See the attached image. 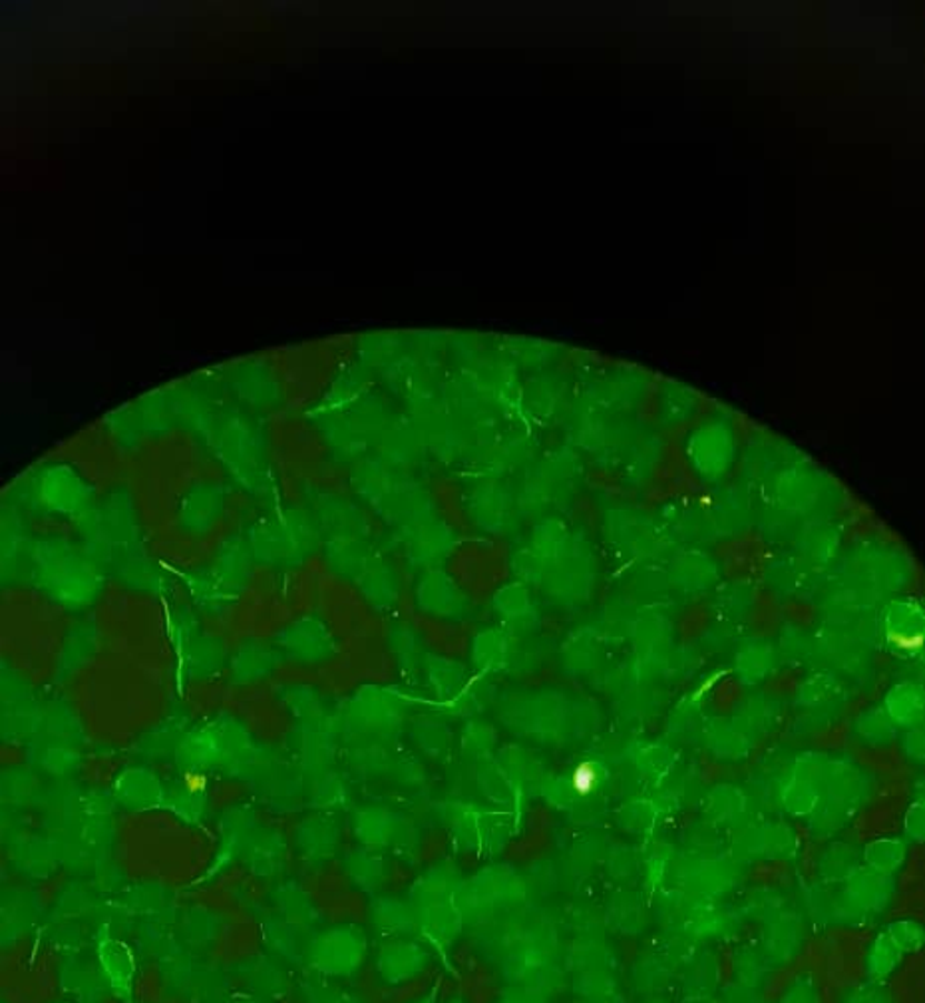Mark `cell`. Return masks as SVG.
I'll return each mask as SVG.
<instances>
[{
	"label": "cell",
	"instance_id": "1",
	"mask_svg": "<svg viewBox=\"0 0 925 1003\" xmlns=\"http://www.w3.org/2000/svg\"><path fill=\"white\" fill-rule=\"evenodd\" d=\"M741 434L736 414L718 407L703 414L685 434V457L701 477L708 480L725 477L738 457Z\"/></svg>",
	"mask_w": 925,
	"mask_h": 1003
},
{
	"label": "cell",
	"instance_id": "2",
	"mask_svg": "<svg viewBox=\"0 0 925 1003\" xmlns=\"http://www.w3.org/2000/svg\"><path fill=\"white\" fill-rule=\"evenodd\" d=\"M651 399L655 404L658 421L665 422L668 427L687 424L705 409V397H701L687 384L671 379L655 382Z\"/></svg>",
	"mask_w": 925,
	"mask_h": 1003
},
{
	"label": "cell",
	"instance_id": "4",
	"mask_svg": "<svg viewBox=\"0 0 925 1003\" xmlns=\"http://www.w3.org/2000/svg\"><path fill=\"white\" fill-rule=\"evenodd\" d=\"M887 716L902 725H914L922 719V693L909 683L899 685L887 699Z\"/></svg>",
	"mask_w": 925,
	"mask_h": 1003
},
{
	"label": "cell",
	"instance_id": "3",
	"mask_svg": "<svg viewBox=\"0 0 925 1003\" xmlns=\"http://www.w3.org/2000/svg\"><path fill=\"white\" fill-rule=\"evenodd\" d=\"M887 635L899 648L909 650L922 643V612L912 603H899L887 620Z\"/></svg>",
	"mask_w": 925,
	"mask_h": 1003
}]
</instances>
